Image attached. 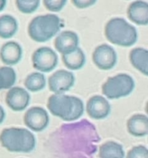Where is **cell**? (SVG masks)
Instances as JSON below:
<instances>
[{
    "instance_id": "cell-1",
    "label": "cell",
    "mask_w": 148,
    "mask_h": 158,
    "mask_svg": "<svg viewBox=\"0 0 148 158\" xmlns=\"http://www.w3.org/2000/svg\"><path fill=\"white\" fill-rule=\"evenodd\" d=\"M47 108L55 116L71 122L80 118L84 114V102L77 97L54 94L48 99Z\"/></svg>"
},
{
    "instance_id": "cell-2",
    "label": "cell",
    "mask_w": 148,
    "mask_h": 158,
    "mask_svg": "<svg viewBox=\"0 0 148 158\" xmlns=\"http://www.w3.org/2000/svg\"><path fill=\"white\" fill-rule=\"evenodd\" d=\"M0 143L10 152L29 153L36 147L34 135L26 129L7 128L0 134Z\"/></svg>"
},
{
    "instance_id": "cell-3",
    "label": "cell",
    "mask_w": 148,
    "mask_h": 158,
    "mask_svg": "<svg viewBox=\"0 0 148 158\" xmlns=\"http://www.w3.org/2000/svg\"><path fill=\"white\" fill-rule=\"evenodd\" d=\"M105 35L109 41L120 47H131L137 40L135 27L123 18H113L109 20L105 27Z\"/></svg>"
},
{
    "instance_id": "cell-4",
    "label": "cell",
    "mask_w": 148,
    "mask_h": 158,
    "mask_svg": "<svg viewBox=\"0 0 148 158\" xmlns=\"http://www.w3.org/2000/svg\"><path fill=\"white\" fill-rule=\"evenodd\" d=\"M61 26V19L56 15L38 16L29 23L28 33L33 40L43 43L53 37L60 31Z\"/></svg>"
},
{
    "instance_id": "cell-5",
    "label": "cell",
    "mask_w": 148,
    "mask_h": 158,
    "mask_svg": "<svg viewBox=\"0 0 148 158\" xmlns=\"http://www.w3.org/2000/svg\"><path fill=\"white\" fill-rule=\"evenodd\" d=\"M135 87V82L131 76L119 74L109 77L102 86L103 94L110 99H117L129 95Z\"/></svg>"
},
{
    "instance_id": "cell-6",
    "label": "cell",
    "mask_w": 148,
    "mask_h": 158,
    "mask_svg": "<svg viewBox=\"0 0 148 158\" xmlns=\"http://www.w3.org/2000/svg\"><path fill=\"white\" fill-rule=\"evenodd\" d=\"M32 60L35 69L46 73L52 71L57 66L58 56L53 49L43 47L33 53Z\"/></svg>"
},
{
    "instance_id": "cell-7",
    "label": "cell",
    "mask_w": 148,
    "mask_h": 158,
    "mask_svg": "<svg viewBox=\"0 0 148 158\" xmlns=\"http://www.w3.org/2000/svg\"><path fill=\"white\" fill-rule=\"evenodd\" d=\"M49 117L48 112L41 107H32L24 115V123L35 132H41L48 127Z\"/></svg>"
},
{
    "instance_id": "cell-8",
    "label": "cell",
    "mask_w": 148,
    "mask_h": 158,
    "mask_svg": "<svg viewBox=\"0 0 148 158\" xmlns=\"http://www.w3.org/2000/svg\"><path fill=\"white\" fill-rule=\"evenodd\" d=\"M93 60L99 69L105 71L110 70L117 64V53L110 45L101 44L93 51Z\"/></svg>"
},
{
    "instance_id": "cell-9",
    "label": "cell",
    "mask_w": 148,
    "mask_h": 158,
    "mask_svg": "<svg viewBox=\"0 0 148 158\" xmlns=\"http://www.w3.org/2000/svg\"><path fill=\"white\" fill-rule=\"evenodd\" d=\"M49 89L55 94L64 93L69 90L75 83V77L72 72L66 70L56 71L49 77Z\"/></svg>"
},
{
    "instance_id": "cell-10",
    "label": "cell",
    "mask_w": 148,
    "mask_h": 158,
    "mask_svg": "<svg viewBox=\"0 0 148 158\" xmlns=\"http://www.w3.org/2000/svg\"><path fill=\"white\" fill-rule=\"evenodd\" d=\"M30 95L28 92L20 87H12L7 92L6 102L15 112L22 111L29 106Z\"/></svg>"
},
{
    "instance_id": "cell-11",
    "label": "cell",
    "mask_w": 148,
    "mask_h": 158,
    "mask_svg": "<svg viewBox=\"0 0 148 158\" xmlns=\"http://www.w3.org/2000/svg\"><path fill=\"white\" fill-rule=\"evenodd\" d=\"M111 107L109 102L104 97L94 95L88 100L87 104V112L94 119H103L110 114Z\"/></svg>"
},
{
    "instance_id": "cell-12",
    "label": "cell",
    "mask_w": 148,
    "mask_h": 158,
    "mask_svg": "<svg viewBox=\"0 0 148 158\" xmlns=\"http://www.w3.org/2000/svg\"><path fill=\"white\" fill-rule=\"evenodd\" d=\"M22 48L15 41L6 42L0 50V59L8 66L17 64L22 59Z\"/></svg>"
},
{
    "instance_id": "cell-13",
    "label": "cell",
    "mask_w": 148,
    "mask_h": 158,
    "mask_svg": "<svg viewBox=\"0 0 148 158\" xmlns=\"http://www.w3.org/2000/svg\"><path fill=\"white\" fill-rule=\"evenodd\" d=\"M127 16L137 25L148 24V3L142 0L134 1L128 6Z\"/></svg>"
},
{
    "instance_id": "cell-14",
    "label": "cell",
    "mask_w": 148,
    "mask_h": 158,
    "mask_svg": "<svg viewBox=\"0 0 148 158\" xmlns=\"http://www.w3.org/2000/svg\"><path fill=\"white\" fill-rule=\"evenodd\" d=\"M78 45V35L72 31H63L56 36L54 41L56 49L62 54L75 49Z\"/></svg>"
},
{
    "instance_id": "cell-15",
    "label": "cell",
    "mask_w": 148,
    "mask_h": 158,
    "mask_svg": "<svg viewBox=\"0 0 148 158\" xmlns=\"http://www.w3.org/2000/svg\"><path fill=\"white\" fill-rule=\"evenodd\" d=\"M127 130L132 136H144L148 133V118L142 114H137L128 119Z\"/></svg>"
},
{
    "instance_id": "cell-16",
    "label": "cell",
    "mask_w": 148,
    "mask_h": 158,
    "mask_svg": "<svg viewBox=\"0 0 148 158\" xmlns=\"http://www.w3.org/2000/svg\"><path fill=\"white\" fill-rule=\"evenodd\" d=\"M62 58L65 66L74 71L82 68L86 63L85 54L79 47L62 54Z\"/></svg>"
},
{
    "instance_id": "cell-17",
    "label": "cell",
    "mask_w": 148,
    "mask_h": 158,
    "mask_svg": "<svg viewBox=\"0 0 148 158\" xmlns=\"http://www.w3.org/2000/svg\"><path fill=\"white\" fill-rule=\"evenodd\" d=\"M130 60L133 66L142 74H148V51L144 48H134L130 51Z\"/></svg>"
},
{
    "instance_id": "cell-18",
    "label": "cell",
    "mask_w": 148,
    "mask_h": 158,
    "mask_svg": "<svg viewBox=\"0 0 148 158\" xmlns=\"http://www.w3.org/2000/svg\"><path fill=\"white\" fill-rule=\"evenodd\" d=\"M18 30L17 20L11 15L0 16V37L9 39L14 36Z\"/></svg>"
},
{
    "instance_id": "cell-19",
    "label": "cell",
    "mask_w": 148,
    "mask_h": 158,
    "mask_svg": "<svg viewBox=\"0 0 148 158\" xmlns=\"http://www.w3.org/2000/svg\"><path fill=\"white\" fill-rule=\"evenodd\" d=\"M99 158H124V150L120 144L114 141H108L100 146Z\"/></svg>"
},
{
    "instance_id": "cell-20",
    "label": "cell",
    "mask_w": 148,
    "mask_h": 158,
    "mask_svg": "<svg viewBox=\"0 0 148 158\" xmlns=\"http://www.w3.org/2000/svg\"><path fill=\"white\" fill-rule=\"evenodd\" d=\"M24 84L25 88L30 92H40L45 88L46 78L42 73L33 72L27 76Z\"/></svg>"
},
{
    "instance_id": "cell-21",
    "label": "cell",
    "mask_w": 148,
    "mask_h": 158,
    "mask_svg": "<svg viewBox=\"0 0 148 158\" xmlns=\"http://www.w3.org/2000/svg\"><path fill=\"white\" fill-rule=\"evenodd\" d=\"M16 80V74L11 67L0 68V90L10 89L14 85Z\"/></svg>"
},
{
    "instance_id": "cell-22",
    "label": "cell",
    "mask_w": 148,
    "mask_h": 158,
    "mask_svg": "<svg viewBox=\"0 0 148 158\" xmlns=\"http://www.w3.org/2000/svg\"><path fill=\"white\" fill-rule=\"evenodd\" d=\"M40 0H16L18 10L25 14H30L36 11L40 6Z\"/></svg>"
},
{
    "instance_id": "cell-23",
    "label": "cell",
    "mask_w": 148,
    "mask_h": 158,
    "mask_svg": "<svg viewBox=\"0 0 148 158\" xmlns=\"http://www.w3.org/2000/svg\"><path fill=\"white\" fill-rule=\"evenodd\" d=\"M67 0H43V4L51 12H60L66 6Z\"/></svg>"
},
{
    "instance_id": "cell-24",
    "label": "cell",
    "mask_w": 148,
    "mask_h": 158,
    "mask_svg": "<svg viewBox=\"0 0 148 158\" xmlns=\"http://www.w3.org/2000/svg\"><path fill=\"white\" fill-rule=\"evenodd\" d=\"M127 158H148V150L144 146L134 147L128 152Z\"/></svg>"
},
{
    "instance_id": "cell-25",
    "label": "cell",
    "mask_w": 148,
    "mask_h": 158,
    "mask_svg": "<svg viewBox=\"0 0 148 158\" xmlns=\"http://www.w3.org/2000/svg\"><path fill=\"white\" fill-rule=\"evenodd\" d=\"M74 6L78 9H87L92 6L97 0H71Z\"/></svg>"
},
{
    "instance_id": "cell-26",
    "label": "cell",
    "mask_w": 148,
    "mask_h": 158,
    "mask_svg": "<svg viewBox=\"0 0 148 158\" xmlns=\"http://www.w3.org/2000/svg\"><path fill=\"white\" fill-rule=\"evenodd\" d=\"M5 117H6L5 110H4V109L2 107V106H0V124L3 122L4 119H5Z\"/></svg>"
},
{
    "instance_id": "cell-27",
    "label": "cell",
    "mask_w": 148,
    "mask_h": 158,
    "mask_svg": "<svg viewBox=\"0 0 148 158\" xmlns=\"http://www.w3.org/2000/svg\"><path fill=\"white\" fill-rule=\"evenodd\" d=\"M7 4V0H0V12H2L6 8Z\"/></svg>"
}]
</instances>
